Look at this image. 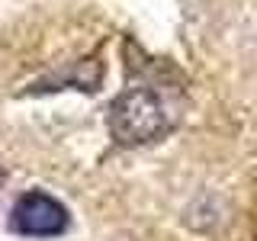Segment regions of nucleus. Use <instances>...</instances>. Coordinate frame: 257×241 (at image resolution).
<instances>
[{
    "label": "nucleus",
    "mask_w": 257,
    "mask_h": 241,
    "mask_svg": "<svg viewBox=\"0 0 257 241\" xmlns=\"http://www.w3.org/2000/svg\"><path fill=\"white\" fill-rule=\"evenodd\" d=\"M106 126H109V135L119 145L135 148V145H151V142L164 139L177 126V112L161 87L132 84L109 103Z\"/></svg>",
    "instance_id": "f257e3e1"
},
{
    "label": "nucleus",
    "mask_w": 257,
    "mask_h": 241,
    "mask_svg": "<svg viewBox=\"0 0 257 241\" xmlns=\"http://www.w3.org/2000/svg\"><path fill=\"white\" fill-rule=\"evenodd\" d=\"M68 209H64L55 196L32 190L26 196H20V203L10 212V228L16 235L26 238H55L68 228Z\"/></svg>",
    "instance_id": "f03ea898"
},
{
    "label": "nucleus",
    "mask_w": 257,
    "mask_h": 241,
    "mask_svg": "<svg viewBox=\"0 0 257 241\" xmlns=\"http://www.w3.org/2000/svg\"><path fill=\"white\" fill-rule=\"evenodd\" d=\"M4 183H7V174H4V167H0V193H4Z\"/></svg>",
    "instance_id": "7ed1b4c3"
}]
</instances>
